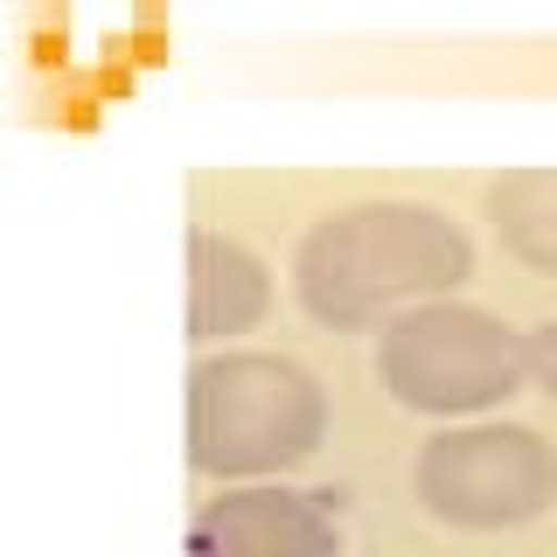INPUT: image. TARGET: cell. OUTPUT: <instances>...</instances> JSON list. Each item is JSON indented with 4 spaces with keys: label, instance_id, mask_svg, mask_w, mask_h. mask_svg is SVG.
Instances as JSON below:
<instances>
[{
    "label": "cell",
    "instance_id": "obj_1",
    "mask_svg": "<svg viewBox=\"0 0 557 557\" xmlns=\"http://www.w3.org/2000/svg\"><path fill=\"white\" fill-rule=\"evenodd\" d=\"M474 278V237L425 202H356L321 216L293 251V293L321 327H370L383 313L446 300Z\"/></svg>",
    "mask_w": 557,
    "mask_h": 557
},
{
    "label": "cell",
    "instance_id": "obj_2",
    "mask_svg": "<svg viewBox=\"0 0 557 557\" xmlns=\"http://www.w3.org/2000/svg\"><path fill=\"white\" fill-rule=\"evenodd\" d=\"M327 440V391L293 356L223 348L188 370V467L258 481L313 460Z\"/></svg>",
    "mask_w": 557,
    "mask_h": 557
},
{
    "label": "cell",
    "instance_id": "obj_3",
    "mask_svg": "<svg viewBox=\"0 0 557 557\" xmlns=\"http://www.w3.org/2000/svg\"><path fill=\"white\" fill-rule=\"evenodd\" d=\"M376 376L397 405L425 418H474L530 376V335H516L502 313L467 300H425L397 313L376 342Z\"/></svg>",
    "mask_w": 557,
    "mask_h": 557
},
{
    "label": "cell",
    "instance_id": "obj_4",
    "mask_svg": "<svg viewBox=\"0 0 557 557\" xmlns=\"http://www.w3.org/2000/svg\"><path fill=\"white\" fill-rule=\"evenodd\" d=\"M411 481L453 530H522L557 502V446L530 425H453L418 446Z\"/></svg>",
    "mask_w": 557,
    "mask_h": 557
},
{
    "label": "cell",
    "instance_id": "obj_5",
    "mask_svg": "<svg viewBox=\"0 0 557 557\" xmlns=\"http://www.w3.org/2000/svg\"><path fill=\"white\" fill-rule=\"evenodd\" d=\"M196 557H342V522L300 487H231L196 516Z\"/></svg>",
    "mask_w": 557,
    "mask_h": 557
},
{
    "label": "cell",
    "instance_id": "obj_6",
    "mask_svg": "<svg viewBox=\"0 0 557 557\" xmlns=\"http://www.w3.org/2000/svg\"><path fill=\"white\" fill-rule=\"evenodd\" d=\"M272 307V272L237 237L196 231L188 237V342H223L258 327Z\"/></svg>",
    "mask_w": 557,
    "mask_h": 557
},
{
    "label": "cell",
    "instance_id": "obj_7",
    "mask_svg": "<svg viewBox=\"0 0 557 557\" xmlns=\"http://www.w3.org/2000/svg\"><path fill=\"white\" fill-rule=\"evenodd\" d=\"M487 223H495V244L516 258V265L557 278V168H509L487 182Z\"/></svg>",
    "mask_w": 557,
    "mask_h": 557
},
{
    "label": "cell",
    "instance_id": "obj_8",
    "mask_svg": "<svg viewBox=\"0 0 557 557\" xmlns=\"http://www.w3.org/2000/svg\"><path fill=\"white\" fill-rule=\"evenodd\" d=\"M530 383L557 405V321H544V327L530 335Z\"/></svg>",
    "mask_w": 557,
    "mask_h": 557
}]
</instances>
